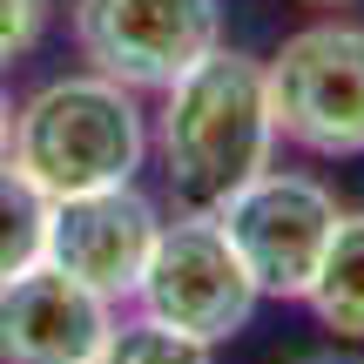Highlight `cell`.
I'll list each match as a JSON object with an SVG mask.
<instances>
[{
    "label": "cell",
    "mask_w": 364,
    "mask_h": 364,
    "mask_svg": "<svg viewBox=\"0 0 364 364\" xmlns=\"http://www.w3.org/2000/svg\"><path fill=\"white\" fill-rule=\"evenodd\" d=\"M88 364H102V358H88Z\"/></svg>",
    "instance_id": "16"
},
{
    "label": "cell",
    "mask_w": 364,
    "mask_h": 364,
    "mask_svg": "<svg viewBox=\"0 0 364 364\" xmlns=\"http://www.w3.org/2000/svg\"><path fill=\"white\" fill-rule=\"evenodd\" d=\"M156 203L135 182H108V189H81L48 203V263L88 284L95 297L122 304L142 284V263L156 250Z\"/></svg>",
    "instance_id": "7"
},
{
    "label": "cell",
    "mask_w": 364,
    "mask_h": 364,
    "mask_svg": "<svg viewBox=\"0 0 364 364\" xmlns=\"http://www.w3.org/2000/svg\"><path fill=\"white\" fill-rule=\"evenodd\" d=\"M48 257V196L0 156V284Z\"/></svg>",
    "instance_id": "10"
},
{
    "label": "cell",
    "mask_w": 364,
    "mask_h": 364,
    "mask_svg": "<svg viewBox=\"0 0 364 364\" xmlns=\"http://www.w3.org/2000/svg\"><path fill=\"white\" fill-rule=\"evenodd\" d=\"M263 290L250 284L236 243L223 236L216 209H182L176 223L156 230V250L142 263V284H135V304L142 317H162V324L189 331L203 344H223L250 324Z\"/></svg>",
    "instance_id": "3"
},
{
    "label": "cell",
    "mask_w": 364,
    "mask_h": 364,
    "mask_svg": "<svg viewBox=\"0 0 364 364\" xmlns=\"http://www.w3.org/2000/svg\"><path fill=\"white\" fill-rule=\"evenodd\" d=\"M338 196L317 176H284V169H257L236 196L216 203L223 236L236 243L250 284L263 297H304L324 263L331 236H338Z\"/></svg>",
    "instance_id": "5"
},
{
    "label": "cell",
    "mask_w": 364,
    "mask_h": 364,
    "mask_svg": "<svg viewBox=\"0 0 364 364\" xmlns=\"http://www.w3.org/2000/svg\"><path fill=\"white\" fill-rule=\"evenodd\" d=\"M149 156V122L135 108V88L108 75H68L48 81L14 108V142L7 162L34 182L48 203L108 182H135Z\"/></svg>",
    "instance_id": "2"
},
{
    "label": "cell",
    "mask_w": 364,
    "mask_h": 364,
    "mask_svg": "<svg viewBox=\"0 0 364 364\" xmlns=\"http://www.w3.org/2000/svg\"><path fill=\"white\" fill-rule=\"evenodd\" d=\"M216 0H75V48L122 88H169L216 48Z\"/></svg>",
    "instance_id": "6"
},
{
    "label": "cell",
    "mask_w": 364,
    "mask_h": 364,
    "mask_svg": "<svg viewBox=\"0 0 364 364\" xmlns=\"http://www.w3.org/2000/svg\"><path fill=\"white\" fill-rule=\"evenodd\" d=\"M48 14H54V0H0V68L21 61V54L41 41Z\"/></svg>",
    "instance_id": "12"
},
{
    "label": "cell",
    "mask_w": 364,
    "mask_h": 364,
    "mask_svg": "<svg viewBox=\"0 0 364 364\" xmlns=\"http://www.w3.org/2000/svg\"><path fill=\"white\" fill-rule=\"evenodd\" d=\"M115 331V304L48 257L0 284V364H88Z\"/></svg>",
    "instance_id": "8"
},
{
    "label": "cell",
    "mask_w": 364,
    "mask_h": 364,
    "mask_svg": "<svg viewBox=\"0 0 364 364\" xmlns=\"http://www.w3.org/2000/svg\"><path fill=\"white\" fill-rule=\"evenodd\" d=\"M311 7H351V0H311Z\"/></svg>",
    "instance_id": "15"
},
{
    "label": "cell",
    "mask_w": 364,
    "mask_h": 364,
    "mask_svg": "<svg viewBox=\"0 0 364 364\" xmlns=\"http://www.w3.org/2000/svg\"><path fill=\"white\" fill-rule=\"evenodd\" d=\"M297 364H364V358H351V351H304Z\"/></svg>",
    "instance_id": "14"
},
{
    "label": "cell",
    "mask_w": 364,
    "mask_h": 364,
    "mask_svg": "<svg viewBox=\"0 0 364 364\" xmlns=\"http://www.w3.org/2000/svg\"><path fill=\"white\" fill-rule=\"evenodd\" d=\"M270 142H277L270 81H263V61L250 54L209 48L189 75L162 88L156 149L189 209H216L257 169H270Z\"/></svg>",
    "instance_id": "1"
},
{
    "label": "cell",
    "mask_w": 364,
    "mask_h": 364,
    "mask_svg": "<svg viewBox=\"0 0 364 364\" xmlns=\"http://www.w3.org/2000/svg\"><path fill=\"white\" fill-rule=\"evenodd\" d=\"M304 304L324 317V331L364 344V209L358 216H338V236H331V250H324V263H317Z\"/></svg>",
    "instance_id": "9"
},
{
    "label": "cell",
    "mask_w": 364,
    "mask_h": 364,
    "mask_svg": "<svg viewBox=\"0 0 364 364\" xmlns=\"http://www.w3.org/2000/svg\"><path fill=\"white\" fill-rule=\"evenodd\" d=\"M7 142H14V102H7V88H0V156H7Z\"/></svg>",
    "instance_id": "13"
},
{
    "label": "cell",
    "mask_w": 364,
    "mask_h": 364,
    "mask_svg": "<svg viewBox=\"0 0 364 364\" xmlns=\"http://www.w3.org/2000/svg\"><path fill=\"white\" fill-rule=\"evenodd\" d=\"M102 364H216V358H209L203 338L162 324V317H129V324L108 331Z\"/></svg>",
    "instance_id": "11"
},
{
    "label": "cell",
    "mask_w": 364,
    "mask_h": 364,
    "mask_svg": "<svg viewBox=\"0 0 364 364\" xmlns=\"http://www.w3.org/2000/svg\"><path fill=\"white\" fill-rule=\"evenodd\" d=\"M270 122L311 156H364V27L317 21L277 48L263 68Z\"/></svg>",
    "instance_id": "4"
}]
</instances>
